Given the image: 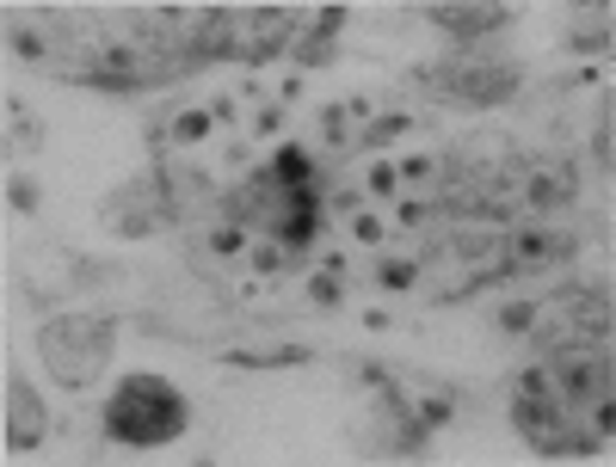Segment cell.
Here are the masks:
<instances>
[{
    "label": "cell",
    "instance_id": "9",
    "mask_svg": "<svg viewBox=\"0 0 616 467\" xmlns=\"http://www.w3.org/2000/svg\"><path fill=\"white\" fill-rule=\"evenodd\" d=\"M339 25H346V7H328V13H321V25H315V31L296 43V62H303V68H321V62H333V31H339Z\"/></svg>",
    "mask_w": 616,
    "mask_h": 467
},
{
    "label": "cell",
    "instance_id": "8",
    "mask_svg": "<svg viewBox=\"0 0 616 467\" xmlns=\"http://www.w3.org/2000/svg\"><path fill=\"white\" fill-rule=\"evenodd\" d=\"M505 20H512L505 7H432V25L450 38H493Z\"/></svg>",
    "mask_w": 616,
    "mask_h": 467
},
{
    "label": "cell",
    "instance_id": "4",
    "mask_svg": "<svg viewBox=\"0 0 616 467\" xmlns=\"http://www.w3.org/2000/svg\"><path fill=\"white\" fill-rule=\"evenodd\" d=\"M420 80H432L444 99H462V105H505L518 93V68H420Z\"/></svg>",
    "mask_w": 616,
    "mask_h": 467
},
{
    "label": "cell",
    "instance_id": "6",
    "mask_svg": "<svg viewBox=\"0 0 616 467\" xmlns=\"http://www.w3.org/2000/svg\"><path fill=\"white\" fill-rule=\"evenodd\" d=\"M574 234H561V228H524L505 241V271H542V264H561L574 259Z\"/></svg>",
    "mask_w": 616,
    "mask_h": 467
},
{
    "label": "cell",
    "instance_id": "11",
    "mask_svg": "<svg viewBox=\"0 0 616 467\" xmlns=\"http://www.w3.org/2000/svg\"><path fill=\"white\" fill-rule=\"evenodd\" d=\"M315 228H321V209H315V197H296V204H290V216L278 222V234H284V252H303V246L315 241Z\"/></svg>",
    "mask_w": 616,
    "mask_h": 467
},
{
    "label": "cell",
    "instance_id": "22",
    "mask_svg": "<svg viewBox=\"0 0 616 467\" xmlns=\"http://www.w3.org/2000/svg\"><path fill=\"white\" fill-rule=\"evenodd\" d=\"M592 154H598V167L611 172V105H604V124H598V135H592Z\"/></svg>",
    "mask_w": 616,
    "mask_h": 467
},
{
    "label": "cell",
    "instance_id": "3",
    "mask_svg": "<svg viewBox=\"0 0 616 467\" xmlns=\"http://www.w3.org/2000/svg\"><path fill=\"white\" fill-rule=\"evenodd\" d=\"M512 418H518V430L530 437V449H537V455H592V449H598L592 430H574V425H567V412H561V400H555V381H549L542 369H524L518 375Z\"/></svg>",
    "mask_w": 616,
    "mask_h": 467
},
{
    "label": "cell",
    "instance_id": "16",
    "mask_svg": "<svg viewBox=\"0 0 616 467\" xmlns=\"http://www.w3.org/2000/svg\"><path fill=\"white\" fill-rule=\"evenodd\" d=\"M574 50H586V56H592V50H611V20H579L574 25Z\"/></svg>",
    "mask_w": 616,
    "mask_h": 467
},
{
    "label": "cell",
    "instance_id": "15",
    "mask_svg": "<svg viewBox=\"0 0 616 467\" xmlns=\"http://www.w3.org/2000/svg\"><path fill=\"white\" fill-rule=\"evenodd\" d=\"M105 222H117L124 234H149V216L136 209V191H124V197H105V209H99Z\"/></svg>",
    "mask_w": 616,
    "mask_h": 467
},
{
    "label": "cell",
    "instance_id": "23",
    "mask_svg": "<svg viewBox=\"0 0 616 467\" xmlns=\"http://www.w3.org/2000/svg\"><path fill=\"white\" fill-rule=\"evenodd\" d=\"M351 234H358V241H383V222H376V216H358V222H351Z\"/></svg>",
    "mask_w": 616,
    "mask_h": 467
},
{
    "label": "cell",
    "instance_id": "24",
    "mask_svg": "<svg viewBox=\"0 0 616 467\" xmlns=\"http://www.w3.org/2000/svg\"><path fill=\"white\" fill-rule=\"evenodd\" d=\"M395 185H401V172H395V167H376V172H370V191H395Z\"/></svg>",
    "mask_w": 616,
    "mask_h": 467
},
{
    "label": "cell",
    "instance_id": "12",
    "mask_svg": "<svg viewBox=\"0 0 616 467\" xmlns=\"http://www.w3.org/2000/svg\"><path fill=\"white\" fill-rule=\"evenodd\" d=\"M234 369H290V363H308L303 345H266V351H229Z\"/></svg>",
    "mask_w": 616,
    "mask_h": 467
},
{
    "label": "cell",
    "instance_id": "14",
    "mask_svg": "<svg viewBox=\"0 0 616 467\" xmlns=\"http://www.w3.org/2000/svg\"><path fill=\"white\" fill-rule=\"evenodd\" d=\"M7 148H20V154H38L43 148L38 117L25 112V105H7Z\"/></svg>",
    "mask_w": 616,
    "mask_h": 467
},
{
    "label": "cell",
    "instance_id": "2",
    "mask_svg": "<svg viewBox=\"0 0 616 467\" xmlns=\"http://www.w3.org/2000/svg\"><path fill=\"white\" fill-rule=\"evenodd\" d=\"M112 320H93V314H62L50 320L38 333V356L43 369L56 375L62 388H87V381H99L105 375V363H112Z\"/></svg>",
    "mask_w": 616,
    "mask_h": 467
},
{
    "label": "cell",
    "instance_id": "7",
    "mask_svg": "<svg viewBox=\"0 0 616 467\" xmlns=\"http://www.w3.org/2000/svg\"><path fill=\"white\" fill-rule=\"evenodd\" d=\"M43 430H50V412H43L38 388L20 381V375H7V437H13L20 449H38Z\"/></svg>",
    "mask_w": 616,
    "mask_h": 467
},
{
    "label": "cell",
    "instance_id": "21",
    "mask_svg": "<svg viewBox=\"0 0 616 467\" xmlns=\"http://www.w3.org/2000/svg\"><path fill=\"white\" fill-rule=\"evenodd\" d=\"M413 277H420V271H413V264H401V259H388V264H383V289H407Z\"/></svg>",
    "mask_w": 616,
    "mask_h": 467
},
{
    "label": "cell",
    "instance_id": "1",
    "mask_svg": "<svg viewBox=\"0 0 616 467\" xmlns=\"http://www.w3.org/2000/svg\"><path fill=\"white\" fill-rule=\"evenodd\" d=\"M105 430L130 449L174 443L179 430H185V400H179V388L154 381V375H130V381L105 400Z\"/></svg>",
    "mask_w": 616,
    "mask_h": 467
},
{
    "label": "cell",
    "instance_id": "25",
    "mask_svg": "<svg viewBox=\"0 0 616 467\" xmlns=\"http://www.w3.org/2000/svg\"><path fill=\"white\" fill-rule=\"evenodd\" d=\"M210 246H216V252H241V228H222Z\"/></svg>",
    "mask_w": 616,
    "mask_h": 467
},
{
    "label": "cell",
    "instance_id": "5",
    "mask_svg": "<svg viewBox=\"0 0 616 467\" xmlns=\"http://www.w3.org/2000/svg\"><path fill=\"white\" fill-rule=\"evenodd\" d=\"M555 375H561V400L592 412L598 400H611V345H604V351H567V356H555Z\"/></svg>",
    "mask_w": 616,
    "mask_h": 467
},
{
    "label": "cell",
    "instance_id": "18",
    "mask_svg": "<svg viewBox=\"0 0 616 467\" xmlns=\"http://www.w3.org/2000/svg\"><path fill=\"white\" fill-rule=\"evenodd\" d=\"M174 135H179V142H204V135H210V112H185L174 124Z\"/></svg>",
    "mask_w": 616,
    "mask_h": 467
},
{
    "label": "cell",
    "instance_id": "20",
    "mask_svg": "<svg viewBox=\"0 0 616 467\" xmlns=\"http://www.w3.org/2000/svg\"><path fill=\"white\" fill-rule=\"evenodd\" d=\"M308 296L321 301V308H333V301H339V277H333V271H321V277L308 283Z\"/></svg>",
    "mask_w": 616,
    "mask_h": 467
},
{
    "label": "cell",
    "instance_id": "10",
    "mask_svg": "<svg viewBox=\"0 0 616 467\" xmlns=\"http://www.w3.org/2000/svg\"><path fill=\"white\" fill-rule=\"evenodd\" d=\"M284 38H290V13H278V7H271V13H259V25H253V43L241 50V56H247V62H271L278 50H284Z\"/></svg>",
    "mask_w": 616,
    "mask_h": 467
},
{
    "label": "cell",
    "instance_id": "26",
    "mask_svg": "<svg viewBox=\"0 0 616 467\" xmlns=\"http://www.w3.org/2000/svg\"><path fill=\"white\" fill-rule=\"evenodd\" d=\"M450 418V400H425V425H444Z\"/></svg>",
    "mask_w": 616,
    "mask_h": 467
},
{
    "label": "cell",
    "instance_id": "13",
    "mask_svg": "<svg viewBox=\"0 0 616 467\" xmlns=\"http://www.w3.org/2000/svg\"><path fill=\"white\" fill-rule=\"evenodd\" d=\"M574 197V172L567 167H542L537 179H530V204L537 209H555V204H567Z\"/></svg>",
    "mask_w": 616,
    "mask_h": 467
},
{
    "label": "cell",
    "instance_id": "19",
    "mask_svg": "<svg viewBox=\"0 0 616 467\" xmlns=\"http://www.w3.org/2000/svg\"><path fill=\"white\" fill-rule=\"evenodd\" d=\"M7 204L31 216V209H38V185H31V179H13V185H7Z\"/></svg>",
    "mask_w": 616,
    "mask_h": 467
},
{
    "label": "cell",
    "instance_id": "17",
    "mask_svg": "<svg viewBox=\"0 0 616 467\" xmlns=\"http://www.w3.org/2000/svg\"><path fill=\"white\" fill-rule=\"evenodd\" d=\"M395 135H407V117H383V124H370L358 142H364V148H383V142H395Z\"/></svg>",
    "mask_w": 616,
    "mask_h": 467
}]
</instances>
